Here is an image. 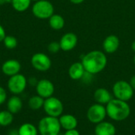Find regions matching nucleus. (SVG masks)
Wrapping results in <instances>:
<instances>
[{"label":"nucleus","mask_w":135,"mask_h":135,"mask_svg":"<svg viewBox=\"0 0 135 135\" xmlns=\"http://www.w3.org/2000/svg\"><path fill=\"white\" fill-rule=\"evenodd\" d=\"M107 62L108 59L105 54L103 51L97 50L87 53L81 61L85 71L93 75L104 70Z\"/></svg>","instance_id":"obj_1"},{"label":"nucleus","mask_w":135,"mask_h":135,"mask_svg":"<svg viewBox=\"0 0 135 135\" xmlns=\"http://www.w3.org/2000/svg\"><path fill=\"white\" fill-rule=\"evenodd\" d=\"M105 107L107 115L114 121H123L131 115V107L127 101L113 98Z\"/></svg>","instance_id":"obj_2"},{"label":"nucleus","mask_w":135,"mask_h":135,"mask_svg":"<svg viewBox=\"0 0 135 135\" xmlns=\"http://www.w3.org/2000/svg\"><path fill=\"white\" fill-rule=\"evenodd\" d=\"M37 128L40 135H58L62 127L59 118L47 115L40 120Z\"/></svg>","instance_id":"obj_3"},{"label":"nucleus","mask_w":135,"mask_h":135,"mask_svg":"<svg viewBox=\"0 0 135 135\" xmlns=\"http://www.w3.org/2000/svg\"><path fill=\"white\" fill-rule=\"evenodd\" d=\"M54 6L48 0H39L32 6V14L38 19H49L54 14Z\"/></svg>","instance_id":"obj_4"},{"label":"nucleus","mask_w":135,"mask_h":135,"mask_svg":"<svg viewBox=\"0 0 135 135\" xmlns=\"http://www.w3.org/2000/svg\"><path fill=\"white\" fill-rule=\"evenodd\" d=\"M112 92L115 98L127 102L131 100L134 93V90L131 87L130 82L123 80L118 81L114 84L112 87Z\"/></svg>","instance_id":"obj_5"},{"label":"nucleus","mask_w":135,"mask_h":135,"mask_svg":"<svg viewBox=\"0 0 135 135\" xmlns=\"http://www.w3.org/2000/svg\"><path fill=\"white\" fill-rule=\"evenodd\" d=\"M43 108L47 115L59 118L62 115L64 107L62 102L59 98L52 96L44 100Z\"/></svg>","instance_id":"obj_6"},{"label":"nucleus","mask_w":135,"mask_h":135,"mask_svg":"<svg viewBox=\"0 0 135 135\" xmlns=\"http://www.w3.org/2000/svg\"><path fill=\"white\" fill-rule=\"evenodd\" d=\"M27 85L28 79L25 75L20 73L9 77L7 81L8 90L13 95H19L22 93L25 90Z\"/></svg>","instance_id":"obj_7"},{"label":"nucleus","mask_w":135,"mask_h":135,"mask_svg":"<svg viewBox=\"0 0 135 135\" xmlns=\"http://www.w3.org/2000/svg\"><path fill=\"white\" fill-rule=\"evenodd\" d=\"M87 119L88 120L94 124L100 123L104 121L107 116L106 107L103 104H94L91 105L87 111Z\"/></svg>","instance_id":"obj_8"},{"label":"nucleus","mask_w":135,"mask_h":135,"mask_svg":"<svg viewBox=\"0 0 135 135\" xmlns=\"http://www.w3.org/2000/svg\"><path fill=\"white\" fill-rule=\"evenodd\" d=\"M31 64L35 70L40 72H45L50 70L51 60L47 55L42 52H37L32 56Z\"/></svg>","instance_id":"obj_9"},{"label":"nucleus","mask_w":135,"mask_h":135,"mask_svg":"<svg viewBox=\"0 0 135 135\" xmlns=\"http://www.w3.org/2000/svg\"><path fill=\"white\" fill-rule=\"evenodd\" d=\"M36 91L37 95L44 99H47L53 96L55 92V85L48 79H41L38 81L37 85H36Z\"/></svg>","instance_id":"obj_10"},{"label":"nucleus","mask_w":135,"mask_h":135,"mask_svg":"<svg viewBox=\"0 0 135 135\" xmlns=\"http://www.w3.org/2000/svg\"><path fill=\"white\" fill-rule=\"evenodd\" d=\"M59 44L61 50L63 51H70L77 46L78 36L73 32H67L61 37Z\"/></svg>","instance_id":"obj_11"},{"label":"nucleus","mask_w":135,"mask_h":135,"mask_svg":"<svg viewBox=\"0 0 135 135\" xmlns=\"http://www.w3.org/2000/svg\"><path fill=\"white\" fill-rule=\"evenodd\" d=\"M21 65L19 61L16 59H8L5 61L2 65V73L8 77L13 76L20 73Z\"/></svg>","instance_id":"obj_12"},{"label":"nucleus","mask_w":135,"mask_h":135,"mask_svg":"<svg viewBox=\"0 0 135 135\" xmlns=\"http://www.w3.org/2000/svg\"><path fill=\"white\" fill-rule=\"evenodd\" d=\"M95 135H115L116 134V128L114 124L103 121L96 125L94 130Z\"/></svg>","instance_id":"obj_13"},{"label":"nucleus","mask_w":135,"mask_h":135,"mask_svg":"<svg viewBox=\"0 0 135 135\" xmlns=\"http://www.w3.org/2000/svg\"><path fill=\"white\" fill-rule=\"evenodd\" d=\"M59 120L61 127L66 131L76 129L78 125L77 118L74 115H70V114L62 115L61 116L59 117Z\"/></svg>","instance_id":"obj_14"},{"label":"nucleus","mask_w":135,"mask_h":135,"mask_svg":"<svg viewBox=\"0 0 135 135\" xmlns=\"http://www.w3.org/2000/svg\"><path fill=\"white\" fill-rule=\"evenodd\" d=\"M119 47V40L115 35L108 36L103 42L104 50L109 54L115 53Z\"/></svg>","instance_id":"obj_15"},{"label":"nucleus","mask_w":135,"mask_h":135,"mask_svg":"<svg viewBox=\"0 0 135 135\" xmlns=\"http://www.w3.org/2000/svg\"><path fill=\"white\" fill-rule=\"evenodd\" d=\"M113 99L110 92L104 88H99L94 93V100L97 104L106 105Z\"/></svg>","instance_id":"obj_16"},{"label":"nucleus","mask_w":135,"mask_h":135,"mask_svg":"<svg viewBox=\"0 0 135 135\" xmlns=\"http://www.w3.org/2000/svg\"><path fill=\"white\" fill-rule=\"evenodd\" d=\"M68 74L71 79L77 81L83 78L85 74V70L81 62H74L70 66Z\"/></svg>","instance_id":"obj_17"},{"label":"nucleus","mask_w":135,"mask_h":135,"mask_svg":"<svg viewBox=\"0 0 135 135\" xmlns=\"http://www.w3.org/2000/svg\"><path fill=\"white\" fill-rule=\"evenodd\" d=\"M7 110L12 114L18 113L23 106L21 99L17 95H13L7 100Z\"/></svg>","instance_id":"obj_18"},{"label":"nucleus","mask_w":135,"mask_h":135,"mask_svg":"<svg viewBox=\"0 0 135 135\" xmlns=\"http://www.w3.org/2000/svg\"><path fill=\"white\" fill-rule=\"evenodd\" d=\"M48 23L50 27L54 30H60L65 25L64 18L59 14H53L49 19Z\"/></svg>","instance_id":"obj_19"},{"label":"nucleus","mask_w":135,"mask_h":135,"mask_svg":"<svg viewBox=\"0 0 135 135\" xmlns=\"http://www.w3.org/2000/svg\"><path fill=\"white\" fill-rule=\"evenodd\" d=\"M18 130L19 135H38V128L29 123H23L20 126Z\"/></svg>","instance_id":"obj_20"},{"label":"nucleus","mask_w":135,"mask_h":135,"mask_svg":"<svg viewBox=\"0 0 135 135\" xmlns=\"http://www.w3.org/2000/svg\"><path fill=\"white\" fill-rule=\"evenodd\" d=\"M44 100L45 99H44L43 97H40L39 95L32 96L28 100V107L32 110H33V111H37V110H39V109L43 108L44 103Z\"/></svg>","instance_id":"obj_21"},{"label":"nucleus","mask_w":135,"mask_h":135,"mask_svg":"<svg viewBox=\"0 0 135 135\" xmlns=\"http://www.w3.org/2000/svg\"><path fill=\"white\" fill-rule=\"evenodd\" d=\"M32 0H12V6L17 12H25L31 6Z\"/></svg>","instance_id":"obj_22"},{"label":"nucleus","mask_w":135,"mask_h":135,"mask_svg":"<svg viewBox=\"0 0 135 135\" xmlns=\"http://www.w3.org/2000/svg\"><path fill=\"white\" fill-rule=\"evenodd\" d=\"M13 121V114L9 112L8 110L0 112V126L8 127L11 125Z\"/></svg>","instance_id":"obj_23"},{"label":"nucleus","mask_w":135,"mask_h":135,"mask_svg":"<svg viewBox=\"0 0 135 135\" xmlns=\"http://www.w3.org/2000/svg\"><path fill=\"white\" fill-rule=\"evenodd\" d=\"M2 42L4 46L8 49H14L18 44L17 38L13 36H6Z\"/></svg>","instance_id":"obj_24"},{"label":"nucleus","mask_w":135,"mask_h":135,"mask_svg":"<svg viewBox=\"0 0 135 135\" xmlns=\"http://www.w3.org/2000/svg\"><path fill=\"white\" fill-rule=\"evenodd\" d=\"M47 49L51 53H53V54L58 53L59 50H61L59 42H56V41L51 42L47 46Z\"/></svg>","instance_id":"obj_25"},{"label":"nucleus","mask_w":135,"mask_h":135,"mask_svg":"<svg viewBox=\"0 0 135 135\" xmlns=\"http://www.w3.org/2000/svg\"><path fill=\"white\" fill-rule=\"evenodd\" d=\"M7 100V93L6 89L0 86V105L3 104Z\"/></svg>","instance_id":"obj_26"},{"label":"nucleus","mask_w":135,"mask_h":135,"mask_svg":"<svg viewBox=\"0 0 135 135\" xmlns=\"http://www.w3.org/2000/svg\"><path fill=\"white\" fill-rule=\"evenodd\" d=\"M63 135H81L80 132L77 129H73V130H69L66 131L65 134Z\"/></svg>","instance_id":"obj_27"},{"label":"nucleus","mask_w":135,"mask_h":135,"mask_svg":"<svg viewBox=\"0 0 135 135\" xmlns=\"http://www.w3.org/2000/svg\"><path fill=\"white\" fill-rule=\"evenodd\" d=\"M6 31L5 28H3V26L2 25H0V42H2L4 38L6 37Z\"/></svg>","instance_id":"obj_28"},{"label":"nucleus","mask_w":135,"mask_h":135,"mask_svg":"<svg viewBox=\"0 0 135 135\" xmlns=\"http://www.w3.org/2000/svg\"><path fill=\"white\" fill-rule=\"evenodd\" d=\"M37 82H38V81H37V79L36 78H30L28 80V84H29V85H31L32 86H35L36 87V85H37Z\"/></svg>","instance_id":"obj_29"},{"label":"nucleus","mask_w":135,"mask_h":135,"mask_svg":"<svg viewBox=\"0 0 135 135\" xmlns=\"http://www.w3.org/2000/svg\"><path fill=\"white\" fill-rule=\"evenodd\" d=\"M130 84H131V87L134 89V90H135V75L131 77V78L130 80Z\"/></svg>","instance_id":"obj_30"},{"label":"nucleus","mask_w":135,"mask_h":135,"mask_svg":"<svg viewBox=\"0 0 135 135\" xmlns=\"http://www.w3.org/2000/svg\"><path fill=\"white\" fill-rule=\"evenodd\" d=\"M8 135H19L18 134V130H17V129H13V130H11V131L9 132Z\"/></svg>","instance_id":"obj_31"},{"label":"nucleus","mask_w":135,"mask_h":135,"mask_svg":"<svg viewBox=\"0 0 135 135\" xmlns=\"http://www.w3.org/2000/svg\"><path fill=\"white\" fill-rule=\"evenodd\" d=\"M70 1L74 4H81L83 2H85V0H70Z\"/></svg>","instance_id":"obj_32"},{"label":"nucleus","mask_w":135,"mask_h":135,"mask_svg":"<svg viewBox=\"0 0 135 135\" xmlns=\"http://www.w3.org/2000/svg\"><path fill=\"white\" fill-rule=\"evenodd\" d=\"M131 48H132V50L135 52V40L132 43V44H131Z\"/></svg>","instance_id":"obj_33"},{"label":"nucleus","mask_w":135,"mask_h":135,"mask_svg":"<svg viewBox=\"0 0 135 135\" xmlns=\"http://www.w3.org/2000/svg\"><path fill=\"white\" fill-rule=\"evenodd\" d=\"M3 2H7V3H11L12 2V0H2Z\"/></svg>","instance_id":"obj_34"},{"label":"nucleus","mask_w":135,"mask_h":135,"mask_svg":"<svg viewBox=\"0 0 135 135\" xmlns=\"http://www.w3.org/2000/svg\"><path fill=\"white\" fill-rule=\"evenodd\" d=\"M37 1H39V0H32V2H37Z\"/></svg>","instance_id":"obj_35"},{"label":"nucleus","mask_w":135,"mask_h":135,"mask_svg":"<svg viewBox=\"0 0 135 135\" xmlns=\"http://www.w3.org/2000/svg\"><path fill=\"white\" fill-rule=\"evenodd\" d=\"M134 64H135V55H134Z\"/></svg>","instance_id":"obj_36"},{"label":"nucleus","mask_w":135,"mask_h":135,"mask_svg":"<svg viewBox=\"0 0 135 135\" xmlns=\"http://www.w3.org/2000/svg\"><path fill=\"white\" fill-rule=\"evenodd\" d=\"M58 135H63V134H58Z\"/></svg>","instance_id":"obj_37"},{"label":"nucleus","mask_w":135,"mask_h":135,"mask_svg":"<svg viewBox=\"0 0 135 135\" xmlns=\"http://www.w3.org/2000/svg\"><path fill=\"white\" fill-rule=\"evenodd\" d=\"M92 135H95V134H92Z\"/></svg>","instance_id":"obj_38"}]
</instances>
